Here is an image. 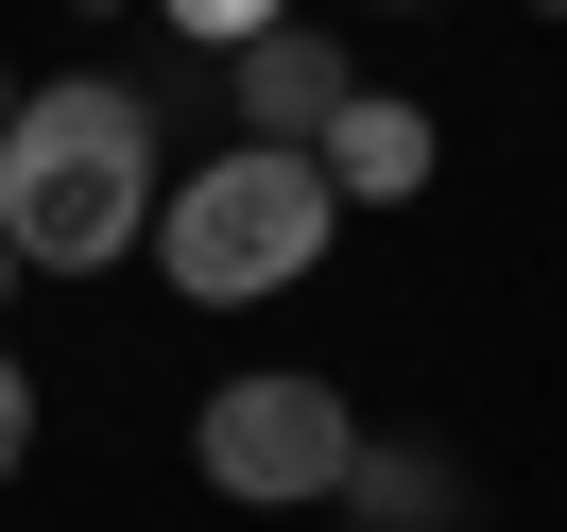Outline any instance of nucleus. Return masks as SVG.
<instances>
[{
  "instance_id": "1",
  "label": "nucleus",
  "mask_w": 567,
  "mask_h": 532,
  "mask_svg": "<svg viewBox=\"0 0 567 532\" xmlns=\"http://www.w3.org/2000/svg\"><path fill=\"white\" fill-rule=\"evenodd\" d=\"M155 223V121L138 86H18L0 104V241L35 258V275H104L121 241Z\"/></svg>"
},
{
  "instance_id": "2",
  "label": "nucleus",
  "mask_w": 567,
  "mask_h": 532,
  "mask_svg": "<svg viewBox=\"0 0 567 532\" xmlns=\"http://www.w3.org/2000/svg\"><path fill=\"white\" fill-rule=\"evenodd\" d=\"M327 173H310V138H224L207 173L155 207V258H173V292L189 310H258V292H292L327 258Z\"/></svg>"
},
{
  "instance_id": "3",
  "label": "nucleus",
  "mask_w": 567,
  "mask_h": 532,
  "mask_svg": "<svg viewBox=\"0 0 567 532\" xmlns=\"http://www.w3.org/2000/svg\"><path fill=\"white\" fill-rule=\"evenodd\" d=\"M189 463H207L224 498H344V463H361V413L327 378H292V361H258V378H224L207 413H189Z\"/></svg>"
},
{
  "instance_id": "4",
  "label": "nucleus",
  "mask_w": 567,
  "mask_h": 532,
  "mask_svg": "<svg viewBox=\"0 0 567 532\" xmlns=\"http://www.w3.org/2000/svg\"><path fill=\"white\" fill-rule=\"evenodd\" d=\"M310 173H327V207H413V189H430V104L344 86V104L310 121Z\"/></svg>"
},
{
  "instance_id": "5",
  "label": "nucleus",
  "mask_w": 567,
  "mask_h": 532,
  "mask_svg": "<svg viewBox=\"0 0 567 532\" xmlns=\"http://www.w3.org/2000/svg\"><path fill=\"white\" fill-rule=\"evenodd\" d=\"M327 104H344V52H327V18H258V35H241V138H310Z\"/></svg>"
},
{
  "instance_id": "6",
  "label": "nucleus",
  "mask_w": 567,
  "mask_h": 532,
  "mask_svg": "<svg viewBox=\"0 0 567 532\" xmlns=\"http://www.w3.org/2000/svg\"><path fill=\"white\" fill-rule=\"evenodd\" d=\"M344 498H361V532H447V463H413V447H361Z\"/></svg>"
},
{
  "instance_id": "7",
  "label": "nucleus",
  "mask_w": 567,
  "mask_h": 532,
  "mask_svg": "<svg viewBox=\"0 0 567 532\" xmlns=\"http://www.w3.org/2000/svg\"><path fill=\"white\" fill-rule=\"evenodd\" d=\"M155 18H173V35H207V52H241L258 18H292V0H155Z\"/></svg>"
},
{
  "instance_id": "8",
  "label": "nucleus",
  "mask_w": 567,
  "mask_h": 532,
  "mask_svg": "<svg viewBox=\"0 0 567 532\" xmlns=\"http://www.w3.org/2000/svg\"><path fill=\"white\" fill-rule=\"evenodd\" d=\"M18 463H35V378L0 361V481H18Z\"/></svg>"
},
{
  "instance_id": "9",
  "label": "nucleus",
  "mask_w": 567,
  "mask_h": 532,
  "mask_svg": "<svg viewBox=\"0 0 567 532\" xmlns=\"http://www.w3.org/2000/svg\"><path fill=\"white\" fill-rule=\"evenodd\" d=\"M379 18H447V0H379Z\"/></svg>"
},
{
  "instance_id": "10",
  "label": "nucleus",
  "mask_w": 567,
  "mask_h": 532,
  "mask_svg": "<svg viewBox=\"0 0 567 532\" xmlns=\"http://www.w3.org/2000/svg\"><path fill=\"white\" fill-rule=\"evenodd\" d=\"M0 292H18V241H0Z\"/></svg>"
},
{
  "instance_id": "11",
  "label": "nucleus",
  "mask_w": 567,
  "mask_h": 532,
  "mask_svg": "<svg viewBox=\"0 0 567 532\" xmlns=\"http://www.w3.org/2000/svg\"><path fill=\"white\" fill-rule=\"evenodd\" d=\"M533 18H567V0H533Z\"/></svg>"
},
{
  "instance_id": "12",
  "label": "nucleus",
  "mask_w": 567,
  "mask_h": 532,
  "mask_svg": "<svg viewBox=\"0 0 567 532\" xmlns=\"http://www.w3.org/2000/svg\"><path fill=\"white\" fill-rule=\"evenodd\" d=\"M86 18H104V0H86Z\"/></svg>"
},
{
  "instance_id": "13",
  "label": "nucleus",
  "mask_w": 567,
  "mask_h": 532,
  "mask_svg": "<svg viewBox=\"0 0 567 532\" xmlns=\"http://www.w3.org/2000/svg\"><path fill=\"white\" fill-rule=\"evenodd\" d=\"M0 104H18V86H0Z\"/></svg>"
}]
</instances>
